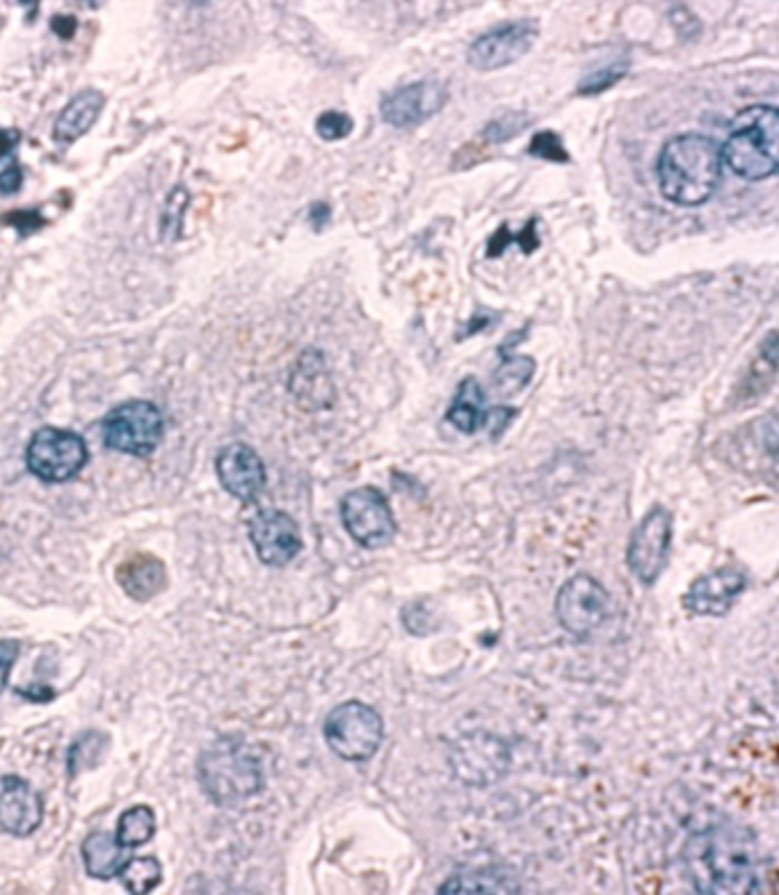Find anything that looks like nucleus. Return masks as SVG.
I'll return each mask as SVG.
<instances>
[{
  "label": "nucleus",
  "mask_w": 779,
  "mask_h": 895,
  "mask_svg": "<svg viewBox=\"0 0 779 895\" xmlns=\"http://www.w3.org/2000/svg\"><path fill=\"white\" fill-rule=\"evenodd\" d=\"M684 868L693 889L706 895L759 893L768 875L757 836L738 825L695 832L684 845Z\"/></svg>",
  "instance_id": "obj_1"
},
{
  "label": "nucleus",
  "mask_w": 779,
  "mask_h": 895,
  "mask_svg": "<svg viewBox=\"0 0 779 895\" xmlns=\"http://www.w3.org/2000/svg\"><path fill=\"white\" fill-rule=\"evenodd\" d=\"M661 195L677 206H702L722 179L720 144L704 133H681L663 144L656 160Z\"/></svg>",
  "instance_id": "obj_2"
},
{
  "label": "nucleus",
  "mask_w": 779,
  "mask_h": 895,
  "mask_svg": "<svg viewBox=\"0 0 779 895\" xmlns=\"http://www.w3.org/2000/svg\"><path fill=\"white\" fill-rule=\"evenodd\" d=\"M722 165L743 181H766L779 169V110L750 106L738 112L720 147Z\"/></svg>",
  "instance_id": "obj_3"
},
{
  "label": "nucleus",
  "mask_w": 779,
  "mask_h": 895,
  "mask_svg": "<svg viewBox=\"0 0 779 895\" xmlns=\"http://www.w3.org/2000/svg\"><path fill=\"white\" fill-rule=\"evenodd\" d=\"M199 781L218 806H236L263 790L259 756L238 738H220L199 759Z\"/></svg>",
  "instance_id": "obj_4"
},
{
  "label": "nucleus",
  "mask_w": 779,
  "mask_h": 895,
  "mask_svg": "<svg viewBox=\"0 0 779 895\" xmlns=\"http://www.w3.org/2000/svg\"><path fill=\"white\" fill-rule=\"evenodd\" d=\"M323 738L341 761L364 763L373 759L384 740L382 715L364 701H343L327 713Z\"/></svg>",
  "instance_id": "obj_5"
},
{
  "label": "nucleus",
  "mask_w": 779,
  "mask_h": 895,
  "mask_svg": "<svg viewBox=\"0 0 779 895\" xmlns=\"http://www.w3.org/2000/svg\"><path fill=\"white\" fill-rule=\"evenodd\" d=\"M674 537V516L668 507L656 503L649 507L631 532L626 546V567L642 587H654L670 567Z\"/></svg>",
  "instance_id": "obj_6"
},
{
  "label": "nucleus",
  "mask_w": 779,
  "mask_h": 895,
  "mask_svg": "<svg viewBox=\"0 0 779 895\" xmlns=\"http://www.w3.org/2000/svg\"><path fill=\"white\" fill-rule=\"evenodd\" d=\"M341 523L361 548L377 551L396 539L398 523L389 498L377 487H359L341 498Z\"/></svg>",
  "instance_id": "obj_7"
},
{
  "label": "nucleus",
  "mask_w": 779,
  "mask_h": 895,
  "mask_svg": "<svg viewBox=\"0 0 779 895\" xmlns=\"http://www.w3.org/2000/svg\"><path fill=\"white\" fill-rule=\"evenodd\" d=\"M613 599L604 585L590 574H576L567 580L556 596L558 624L578 640L590 638L608 622Z\"/></svg>",
  "instance_id": "obj_8"
},
{
  "label": "nucleus",
  "mask_w": 779,
  "mask_h": 895,
  "mask_svg": "<svg viewBox=\"0 0 779 895\" xmlns=\"http://www.w3.org/2000/svg\"><path fill=\"white\" fill-rule=\"evenodd\" d=\"M103 443L117 453L147 457L163 439V414L147 400L124 402L103 418Z\"/></svg>",
  "instance_id": "obj_9"
},
{
  "label": "nucleus",
  "mask_w": 779,
  "mask_h": 895,
  "mask_svg": "<svg viewBox=\"0 0 779 895\" xmlns=\"http://www.w3.org/2000/svg\"><path fill=\"white\" fill-rule=\"evenodd\" d=\"M26 464L35 478L44 482H67L87 464V446L76 432L44 427L32 434Z\"/></svg>",
  "instance_id": "obj_10"
},
{
  "label": "nucleus",
  "mask_w": 779,
  "mask_h": 895,
  "mask_svg": "<svg viewBox=\"0 0 779 895\" xmlns=\"http://www.w3.org/2000/svg\"><path fill=\"white\" fill-rule=\"evenodd\" d=\"M537 37H540V21L537 19L501 23V26H494L478 39H473L467 51V62L471 69L480 71V74L510 67V64L526 58L530 48L535 46Z\"/></svg>",
  "instance_id": "obj_11"
},
{
  "label": "nucleus",
  "mask_w": 779,
  "mask_h": 895,
  "mask_svg": "<svg viewBox=\"0 0 779 895\" xmlns=\"http://www.w3.org/2000/svg\"><path fill=\"white\" fill-rule=\"evenodd\" d=\"M448 99H451V94H448L446 83L423 78L384 94L380 101V115L384 124L393 128H414L439 115L446 108Z\"/></svg>",
  "instance_id": "obj_12"
},
{
  "label": "nucleus",
  "mask_w": 779,
  "mask_h": 895,
  "mask_svg": "<svg viewBox=\"0 0 779 895\" xmlns=\"http://www.w3.org/2000/svg\"><path fill=\"white\" fill-rule=\"evenodd\" d=\"M748 571L738 564H725L697 576L681 599V606L695 617H725L748 590Z\"/></svg>",
  "instance_id": "obj_13"
},
{
  "label": "nucleus",
  "mask_w": 779,
  "mask_h": 895,
  "mask_svg": "<svg viewBox=\"0 0 779 895\" xmlns=\"http://www.w3.org/2000/svg\"><path fill=\"white\" fill-rule=\"evenodd\" d=\"M250 539L256 555L268 567H286L302 551V535L291 514L261 510L250 521Z\"/></svg>",
  "instance_id": "obj_14"
},
{
  "label": "nucleus",
  "mask_w": 779,
  "mask_h": 895,
  "mask_svg": "<svg viewBox=\"0 0 779 895\" xmlns=\"http://www.w3.org/2000/svg\"><path fill=\"white\" fill-rule=\"evenodd\" d=\"M215 466H218L222 487L243 503H254L268 480L261 457L245 443H231L222 448Z\"/></svg>",
  "instance_id": "obj_15"
},
{
  "label": "nucleus",
  "mask_w": 779,
  "mask_h": 895,
  "mask_svg": "<svg viewBox=\"0 0 779 895\" xmlns=\"http://www.w3.org/2000/svg\"><path fill=\"white\" fill-rule=\"evenodd\" d=\"M44 818L42 795L16 774L0 777V829L10 836H30Z\"/></svg>",
  "instance_id": "obj_16"
},
{
  "label": "nucleus",
  "mask_w": 779,
  "mask_h": 895,
  "mask_svg": "<svg viewBox=\"0 0 779 895\" xmlns=\"http://www.w3.org/2000/svg\"><path fill=\"white\" fill-rule=\"evenodd\" d=\"M291 393L304 409H325L334 400V386L329 380L323 354L304 350L291 375Z\"/></svg>",
  "instance_id": "obj_17"
},
{
  "label": "nucleus",
  "mask_w": 779,
  "mask_h": 895,
  "mask_svg": "<svg viewBox=\"0 0 779 895\" xmlns=\"http://www.w3.org/2000/svg\"><path fill=\"white\" fill-rule=\"evenodd\" d=\"M492 743L494 736H489V733H478V736L464 738L462 743L457 745L453 763L464 784L471 786L492 784V781L501 779V774L508 770V763L505 761H492V759L485 761V752Z\"/></svg>",
  "instance_id": "obj_18"
},
{
  "label": "nucleus",
  "mask_w": 779,
  "mask_h": 895,
  "mask_svg": "<svg viewBox=\"0 0 779 895\" xmlns=\"http://www.w3.org/2000/svg\"><path fill=\"white\" fill-rule=\"evenodd\" d=\"M117 583L131 599L149 601L167 587V569L154 555H135L117 567Z\"/></svg>",
  "instance_id": "obj_19"
},
{
  "label": "nucleus",
  "mask_w": 779,
  "mask_h": 895,
  "mask_svg": "<svg viewBox=\"0 0 779 895\" xmlns=\"http://www.w3.org/2000/svg\"><path fill=\"white\" fill-rule=\"evenodd\" d=\"M103 106H106V96L99 90H83L78 92L74 99L67 103L58 115V122L53 128L55 142L71 144L76 142L80 135H85L99 119Z\"/></svg>",
  "instance_id": "obj_20"
},
{
  "label": "nucleus",
  "mask_w": 779,
  "mask_h": 895,
  "mask_svg": "<svg viewBox=\"0 0 779 895\" xmlns=\"http://www.w3.org/2000/svg\"><path fill=\"white\" fill-rule=\"evenodd\" d=\"M83 861L87 875L94 880H112L131 859V848H126L108 832H94L83 841Z\"/></svg>",
  "instance_id": "obj_21"
},
{
  "label": "nucleus",
  "mask_w": 779,
  "mask_h": 895,
  "mask_svg": "<svg viewBox=\"0 0 779 895\" xmlns=\"http://www.w3.org/2000/svg\"><path fill=\"white\" fill-rule=\"evenodd\" d=\"M485 402L487 395L476 377H464L453 395L451 407H448L446 421L457 427L462 434L478 432L487 421L489 409H485Z\"/></svg>",
  "instance_id": "obj_22"
},
{
  "label": "nucleus",
  "mask_w": 779,
  "mask_h": 895,
  "mask_svg": "<svg viewBox=\"0 0 779 895\" xmlns=\"http://www.w3.org/2000/svg\"><path fill=\"white\" fill-rule=\"evenodd\" d=\"M108 747H110L108 733L96 731V729H87L80 733V736L74 740V745L69 747V754H67L69 777H78V774L96 768V765L101 763L103 756H106Z\"/></svg>",
  "instance_id": "obj_23"
},
{
  "label": "nucleus",
  "mask_w": 779,
  "mask_h": 895,
  "mask_svg": "<svg viewBox=\"0 0 779 895\" xmlns=\"http://www.w3.org/2000/svg\"><path fill=\"white\" fill-rule=\"evenodd\" d=\"M156 834V816L149 806H133V809L124 811L117 822L115 838L126 848H140V845L149 843Z\"/></svg>",
  "instance_id": "obj_24"
},
{
  "label": "nucleus",
  "mask_w": 779,
  "mask_h": 895,
  "mask_svg": "<svg viewBox=\"0 0 779 895\" xmlns=\"http://www.w3.org/2000/svg\"><path fill=\"white\" fill-rule=\"evenodd\" d=\"M117 877L128 893L144 895L163 882V866L154 857H131Z\"/></svg>",
  "instance_id": "obj_25"
},
{
  "label": "nucleus",
  "mask_w": 779,
  "mask_h": 895,
  "mask_svg": "<svg viewBox=\"0 0 779 895\" xmlns=\"http://www.w3.org/2000/svg\"><path fill=\"white\" fill-rule=\"evenodd\" d=\"M537 222H540V220H537V217H530V220L526 222V227L521 229L517 236L510 231L508 224H501V227L492 233V238L487 240L485 258H499V256H503L505 249H508L512 243H517L519 249L524 254H533L535 249L542 245L540 233H537Z\"/></svg>",
  "instance_id": "obj_26"
},
{
  "label": "nucleus",
  "mask_w": 779,
  "mask_h": 895,
  "mask_svg": "<svg viewBox=\"0 0 779 895\" xmlns=\"http://www.w3.org/2000/svg\"><path fill=\"white\" fill-rule=\"evenodd\" d=\"M533 373H535L533 359L519 357V354L517 357L505 354V357H501V366L496 368V373H494V384L499 391L515 395L524 389V386H528L530 380H533Z\"/></svg>",
  "instance_id": "obj_27"
},
{
  "label": "nucleus",
  "mask_w": 779,
  "mask_h": 895,
  "mask_svg": "<svg viewBox=\"0 0 779 895\" xmlns=\"http://www.w3.org/2000/svg\"><path fill=\"white\" fill-rule=\"evenodd\" d=\"M629 74V60H617L610 62L606 67H601L597 71H592L585 78H581V83L576 85V94L583 96V99H590V96H599L608 92L610 87H615L620 80Z\"/></svg>",
  "instance_id": "obj_28"
},
{
  "label": "nucleus",
  "mask_w": 779,
  "mask_h": 895,
  "mask_svg": "<svg viewBox=\"0 0 779 895\" xmlns=\"http://www.w3.org/2000/svg\"><path fill=\"white\" fill-rule=\"evenodd\" d=\"M530 122H533V119L524 115V112H508V115L492 119V122L483 128V137L489 144L510 142L515 140L521 131H526Z\"/></svg>",
  "instance_id": "obj_29"
},
{
  "label": "nucleus",
  "mask_w": 779,
  "mask_h": 895,
  "mask_svg": "<svg viewBox=\"0 0 779 895\" xmlns=\"http://www.w3.org/2000/svg\"><path fill=\"white\" fill-rule=\"evenodd\" d=\"M528 156L549 160V163H558V165H565L572 160L569 158V151L565 149V142H562V137L556 131H540L530 137Z\"/></svg>",
  "instance_id": "obj_30"
},
{
  "label": "nucleus",
  "mask_w": 779,
  "mask_h": 895,
  "mask_svg": "<svg viewBox=\"0 0 779 895\" xmlns=\"http://www.w3.org/2000/svg\"><path fill=\"white\" fill-rule=\"evenodd\" d=\"M352 131H355V119H352L348 112L327 110L316 119V133L323 137L325 142L345 140Z\"/></svg>",
  "instance_id": "obj_31"
},
{
  "label": "nucleus",
  "mask_w": 779,
  "mask_h": 895,
  "mask_svg": "<svg viewBox=\"0 0 779 895\" xmlns=\"http://www.w3.org/2000/svg\"><path fill=\"white\" fill-rule=\"evenodd\" d=\"M188 190L176 188L170 199L165 204V213H163V222H160V229H163V240H176L181 236V220L183 213H186L188 206Z\"/></svg>",
  "instance_id": "obj_32"
},
{
  "label": "nucleus",
  "mask_w": 779,
  "mask_h": 895,
  "mask_svg": "<svg viewBox=\"0 0 779 895\" xmlns=\"http://www.w3.org/2000/svg\"><path fill=\"white\" fill-rule=\"evenodd\" d=\"M0 224H7V227L16 229L19 238H28L32 233L42 231L48 222L37 208H26V211H12L7 215H0Z\"/></svg>",
  "instance_id": "obj_33"
},
{
  "label": "nucleus",
  "mask_w": 779,
  "mask_h": 895,
  "mask_svg": "<svg viewBox=\"0 0 779 895\" xmlns=\"http://www.w3.org/2000/svg\"><path fill=\"white\" fill-rule=\"evenodd\" d=\"M670 21H672V26H674V30L679 32V37L681 39H693L690 37V30L695 32V37L700 35V30H702V23L697 21V16L688 10V7H672L670 10Z\"/></svg>",
  "instance_id": "obj_34"
},
{
  "label": "nucleus",
  "mask_w": 779,
  "mask_h": 895,
  "mask_svg": "<svg viewBox=\"0 0 779 895\" xmlns=\"http://www.w3.org/2000/svg\"><path fill=\"white\" fill-rule=\"evenodd\" d=\"M19 651H21V644L16 640H0V692L5 690L14 660L19 658Z\"/></svg>",
  "instance_id": "obj_35"
},
{
  "label": "nucleus",
  "mask_w": 779,
  "mask_h": 895,
  "mask_svg": "<svg viewBox=\"0 0 779 895\" xmlns=\"http://www.w3.org/2000/svg\"><path fill=\"white\" fill-rule=\"evenodd\" d=\"M21 185H23V169L16 163L0 172V192H3V195H14V192H19Z\"/></svg>",
  "instance_id": "obj_36"
},
{
  "label": "nucleus",
  "mask_w": 779,
  "mask_h": 895,
  "mask_svg": "<svg viewBox=\"0 0 779 895\" xmlns=\"http://www.w3.org/2000/svg\"><path fill=\"white\" fill-rule=\"evenodd\" d=\"M51 30H53L55 35H58L60 39H64V42H69V39L74 37V35H76V30H78L76 16H71V14H55L53 19H51Z\"/></svg>",
  "instance_id": "obj_37"
},
{
  "label": "nucleus",
  "mask_w": 779,
  "mask_h": 895,
  "mask_svg": "<svg viewBox=\"0 0 779 895\" xmlns=\"http://www.w3.org/2000/svg\"><path fill=\"white\" fill-rule=\"evenodd\" d=\"M494 325V320L489 318V313H476V316H473L467 325H464L460 332H457V341H464V338H471V336H476V334H480V332H485V329H489Z\"/></svg>",
  "instance_id": "obj_38"
},
{
  "label": "nucleus",
  "mask_w": 779,
  "mask_h": 895,
  "mask_svg": "<svg viewBox=\"0 0 779 895\" xmlns=\"http://www.w3.org/2000/svg\"><path fill=\"white\" fill-rule=\"evenodd\" d=\"M329 220H332V208H329V204H325V201H316V204H311L309 224L313 229L323 231L329 224Z\"/></svg>",
  "instance_id": "obj_39"
},
{
  "label": "nucleus",
  "mask_w": 779,
  "mask_h": 895,
  "mask_svg": "<svg viewBox=\"0 0 779 895\" xmlns=\"http://www.w3.org/2000/svg\"><path fill=\"white\" fill-rule=\"evenodd\" d=\"M21 133L12 131V128H0V160L12 156L14 149L19 147Z\"/></svg>",
  "instance_id": "obj_40"
},
{
  "label": "nucleus",
  "mask_w": 779,
  "mask_h": 895,
  "mask_svg": "<svg viewBox=\"0 0 779 895\" xmlns=\"http://www.w3.org/2000/svg\"><path fill=\"white\" fill-rule=\"evenodd\" d=\"M16 692L30 701H39V704H42V701H51L55 697V692L51 688H46V685H42V688H23V690L19 688Z\"/></svg>",
  "instance_id": "obj_41"
}]
</instances>
